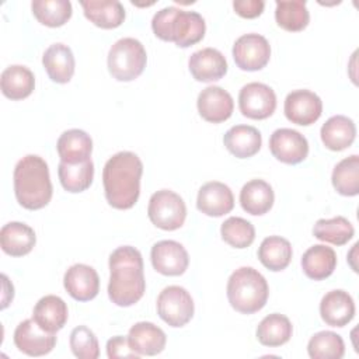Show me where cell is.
I'll use <instances>...</instances> for the list:
<instances>
[{
  "mask_svg": "<svg viewBox=\"0 0 359 359\" xmlns=\"http://www.w3.org/2000/svg\"><path fill=\"white\" fill-rule=\"evenodd\" d=\"M109 283L108 296L112 303L129 307L137 303L146 292L143 273V258L139 250L122 245L109 255Z\"/></svg>",
  "mask_w": 359,
  "mask_h": 359,
  "instance_id": "obj_1",
  "label": "cell"
},
{
  "mask_svg": "<svg viewBox=\"0 0 359 359\" xmlns=\"http://www.w3.org/2000/svg\"><path fill=\"white\" fill-rule=\"evenodd\" d=\"M143 163L132 151L114 154L104 165L102 184L108 203L115 209H130L140 195Z\"/></svg>",
  "mask_w": 359,
  "mask_h": 359,
  "instance_id": "obj_2",
  "label": "cell"
},
{
  "mask_svg": "<svg viewBox=\"0 0 359 359\" xmlns=\"http://www.w3.org/2000/svg\"><path fill=\"white\" fill-rule=\"evenodd\" d=\"M14 194L17 202L28 209L45 208L52 198V182L46 161L36 154L24 156L14 167Z\"/></svg>",
  "mask_w": 359,
  "mask_h": 359,
  "instance_id": "obj_3",
  "label": "cell"
},
{
  "mask_svg": "<svg viewBox=\"0 0 359 359\" xmlns=\"http://www.w3.org/2000/svg\"><path fill=\"white\" fill-rule=\"evenodd\" d=\"M151 29L157 38L174 42L180 48H188L205 36L206 24L196 11L168 6L154 14Z\"/></svg>",
  "mask_w": 359,
  "mask_h": 359,
  "instance_id": "obj_4",
  "label": "cell"
},
{
  "mask_svg": "<svg viewBox=\"0 0 359 359\" xmlns=\"http://www.w3.org/2000/svg\"><path fill=\"white\" fill-rule=\"evenodd\" d=\"M266 279L251 266L236 269L227 280V299L231 307L241 314L259 311L268 300Z\"/></svg>",
  "mask_w": 359,
  "mask_h": 359,
  "instance_id": "obj_5",
  "label": "cell"
},
{
  "mask_svg": "<svg viewBox=\"0 0 359 359\" xmlns=\"http://www.w3.org/2000/svg\"><path fill=\"white\" fill-rule=\"evenodd\" d=\"M147 62L146 49L135 38L118 39L108 52V70L118 81H132L137 79Z\"/></svg>",
  "mask_w": 359,
  "mask_h": 359,
  "instance_id": "obj_6",
  "label": "cell"
},
{
  "mask_svg": "<svg viewBox=\"0 0 359 359\" xmlns=\"http://www.w3.org/2000/svg\"><path fill=\"white\" fill-rule=\"evenodd\" d=\"M147 215L150 222L161 230L180 229L187 217V206L182 198L170 189H160L150 196Z\"/></svg>",
  "mask_w": 359,
  "mask_h": 359,
  "instance_id": "obj_7",
  "label": "cell"
},
{
  "mask_svg": "<svg viewBox=\"0 0 359 359\" xmlns=\"http://www.w3.org/2000/svg\"><path fill=\"white\" fill-rule=\"evenodd\" d=\"M194 311V300L189 292L181 286H167L157 297V313L170 327H184L191 321Z\"/></svg>",
  "mask_w": 359,
  "mask_h": 359,
  "instance_id": "obj_8",
  "label": "cell"
},
{
  "mask_svg": "<svg viewBox=\"0 0 359 359\" xmlns=\"http://www.w3.org/2000/svg\"><path fill=\"white\" fill-rule=\"evenodd\" d=\"M233 57L241 70H261L271 57L269 42L259 34H244L233 45Z\"/></svg>",
  "mask_w": 359,
  "mask_h": 359,
  "instance_id": "obj_9",
  "label": "cell"
},
{
  "mask_svg": "<svg viewBox=\"0 0 359 359\" xmlns=\"http://www.w3.org/2000/svg\"><path fill=\"white\" fill-rule=\"evenodd\" d=\"M238 107L241 114L250 119H265L275 112V91L264 83H248L240 90Z\"/></svg>",
  "mask_w": 359,
  "mask_h": 359,
  "instance_id": "obj_10",
  "label": "cell"
},
{
  "mask_svg": "<svg viewBox=\"0 0 359 359\" xmlns=\"http://www.w3.org/2000/svg\"><path fill=\"white\" fill-rule=\"evenodd\" d=\"M14 344L18 351L28 356H42L55 348L56 335L43 330L34 318H28L17 325Z\"/></svg>",
  "mask_w": 359,
  "mask_h": 359,
  "instance_id": "obj_11",
  "label": "cell"
},
{
  "mask_svg": "<svg viewBox=\"0 0 359 359\" xmlns=\"http://www.w3.org/2000/svg\"><path fill=\"white\" fill-rule=\"evenodd\" d=\"M272 156L285 164H297L309 154V142L297 130L289 128L276 129L269 139Z\"/></svg>",
  "mask_w": 359,
  "mask_h": 359,
  "instance_id": "obj_12",
  "label": "cell"
},
{
  "mask_svg": "<svg viewBox=\"0 0 359 359\" xmlns=\"http://www.w3.org/2000/svg\"><path fill=\"white\" fill-rule=\"evenodd\" d=\"M153 268L165 276L182 275L189 264V257L182 244L174 240H161L151 247Z\"/></svg>",
  "mask_w": 359,
  "mask_h": 359,
  "instance_id": "obj_13",
  "label": "cell"
},
{
  "mask_svg": "<svg viewBox=\"0 0 359 359\" xmlns=\"http://www.w3.org/2000/svg\"><path fill=\"white\" fill-rule=\"evenodd\" d=\"M283 109L292 123L309 126L321 116L323 101L310 90H294L286 95Z\"/></svg>",
  "mask_w": 359,
  "mask_h": 359,
  "instance_id": "obj_14",
  "label": "cell"
},
{
  "mask_svg": "<svg viewBox=\"0 0 359 359\" xmlns=\"http://www.w3.org/2000/svg\"><path fill=\"white\" fill-rule=\"evenodd\" d=\"M198 112L199 115L212 123H220L229 119L234 109L231 95L219 86H209L203 88L198 95Z\"/></svg>",
  "mask_w": 359,
  "mask_h": 359,
  "instance_id": "obj_15",
  "label": "cell"
},
{
  "mask_svg": "<svg viewBox=\"0 0 359 359\" xmlns=\"http://www.w3.org/2000/svg\"><path fill=\"white\" fill-rule=\"evenodd\" d=\"M66 292L79 302H88L98 294L100 278L97 271L86 264L72 265L63 278Z\"/></svg>",
  "mask_w": 359,
  "mask_h": 359,
  "instance_id": "obj_16",
  "label": "cell"
},
{
  "mask_svg": "<svg viewBox=\"0 0 359 359\" xmlns=\"http://www.w3.org/2000/svg\"><path fill=\"white\" fill-rule=\"evenodd\" d=\"M196 206L206 216L220 217L233 210L234 196L226 184L210 181L199 188Z\"/></svg>",
  "mask_w": 359,
  "mask_h": 359,
  "instance_id": "obj_17",
  "label": "cell"
},
{
  "mask_svg": "<svg viewBox=\"0 0 359 359\" xmlns=\"http://www.w3.org/2000/svg\"><path fill=\"white\" fill-rule=\"evenodd\" d=\"M188 66L194 79L203 83L220 80L227 73L226 57L215 48H203L194 52L189 56Z\"/></svg>",
  "mask_w": 359,
  "mask_h": 359,
  "instance_id": "obj_18",
  "label": "cell"
},
{
  "mask_svg": "<svg viewBox=\"0 0 359 359\" xmlns=\"http://www.w3.org/2000/svg\"><path fill=\"white\" fill-rule=\"evenodd\" d=\"M320 314L325 324L331 327H345L355 316L352 296L342 289L325 293L320 303Z\"/></svg>",
  "mask_w": 359,
  "mask_h": 359,
  "instance_id": "obj_19",
  "label": "cell"
},
{
  "mask_svg": "<svg viewBox=\"0 0 359 359\" xmlns=\"http://www.w3.org/2000/svg\"><path fill=\"white\" fill-rule=\"evenodd\" d=\"M129 344L139 355L153 356L165 348V332L153 323L139 321L130 327L128 334Z\"/></svg>",
  "mask_w": 359,
  "mask_h": 359,
  "instance_id": "obj_20",
  "label": "cell"
},
{
  "mask_svg": "<svg viewBox=\"0 0 359 359\" xmlns=\"http://www.w3.org/2000/svg\"><path fill=\"white\" fill-rule=\"evenodd\" d=\"M42 63L49 79L55 83H69L74 74V56L72 49L65 43L57 42L50 45L42 56Z\"/></svg>",
  "mask_w": 359,
  "mask_h": 359,
  "instance_id": "obj_21",
  "label": "cell"
},
{
  "mask_svg": "<svg viewBox=\"0 0 359 359\" xmlns=\"http://www.w3.org/2000/svg\"><path fill=\"white\" fill-rule=\"evenodd\" d=\"M36 243L32 227L21 222H10L0 230L1 250L11 257H22L31 252Z\"/></svg>",
  "mask_w": 359,
  "mask_h": 359,
  "instance_id": "obj_22",
  "label": "cell"
},
{
  "mask_svg": "<svg viewBox=\"0 0 359 359\" xmlns=\"http://www.w3.org/2000/svg\"><path fill=\"white\" fill-rule=\"evenodd\" d=\"M60 161L76 164L90 160L93 151V140L88 133L81 129H69L63 132L56 143Z\"/></svg>",
  "mask_w": 359,
  "mask_h": 359,
  "instance_id": "obj_23",
  "label": "cell"
},
{
  "mask_svg": "<svg viewBox=\"0 0 359 359\" xmlns=\"http://www.w3.org/2000/svg\"><path fill=\"white\" fill-rule=\"evenodd\" d=\"M223 143L233 156L238 158H248L259 151L262 136L254 126L236 125L224 133Z\"/></svg>",
  "mask_w": 359,
  "mask_h": 359,
  "instance_id": "obj_24",
  "label": "cell"
},
{
  "mask_svg": "<svg viewBox=\"0 0 359 359\" xmlns=\"http://www.w3.org/2000/svg\"><path fill=\"white\" fill-rule=\"evenodd\" d=\"M69 313L65 300L55 294H46L34 307L32 318L46 331L57 332L67 321Z\"/></svg>",
  "mask_w": 359,
  "mask_h": 359,
  "instance_id": "obj_25",
  "label": "cell"
},
{
  "mask_svg": "<svg viewBox=\"0 0 359 359\" xmlns=\"http://www.w3.org/2000/svg\"><path fill=\"white\" fill-rule=\"evenodd\" d=\"M80 4L84 15L100 28H116L125 20V8L118 0H83Z\"/></svg>",
  "mask_w": 359,
  "mask_h": 359,
  "instance_id": "obj_26",
  "label": "cell"
},
{
  "mask_svg": "<svg viewBox=\"0 0 359 359\" xmlns=\"http://www.w3.org/2000/svg\"><path fill=\"white\" fill-rule=\"evenodd\" d=\"M320 135L327 149L341 151L353 143L356 126L351 118L345 115H334L321 126Z\"/></svg>",
  "mask_w": 359,
  "mask_h": 359,
  "instance_id": "obj_27",
  "label": "cell"
},
{
  "mask_svg": "<svg viewBox=\"0 0 359 359\" xmlns=\"http://www.w3.org/2000/svg\"><path fill=\"white\" fill-rule=\"evenodd\" d=\"M273 201V189L264 180H251L240 191L241 208L252 216H261L269 212Z\"/></svg>",
  "mask_w": 359,
  "mask_h": 359,
  "instance_id": "obj_28",
  "label": "cell"
},
{
  "mask_svg": "<svg viewBox=\"0 0 359 359\" xmlns=\"http://www.w3.org/2000/svg\"><path fill=\"white\" fill-rule=\"evenodd\" d=\"M337 266V254L324 244L311 245L302 257V268L307 278L323 280L328 278Z\"/></svg>",
  "mask_w": 359,
  "mask_h": 359,
  "instance_id": "obj_29",
  "label": "cell"
},
{
  "mask_svg": "<svg viewBox=\"0 0 359 359\" xmlns=\"http://www.w3.org/2000/svg\"><path fill=\"white\" fill-rule=\"evenodd\" d=\"M1 93L10 100H22L31 95L35 88L34 73L21 65L6 67L0 79Z\"/></svg>",
  "mask_w": 359,
  "mask_h": 359,
  "instance_id": "obj_30",
  "label": "cell"
},
{
  "mask_svg": "<svg viewBox=\"0 0 359 359\" xmlns=\"http://www.w3.org/2000/svg\"><path fill=\"white\" fill-rule=\"evenodd\" d=\"M292 245L280 236H269L262 240L258 248V258L261 264L269 271H283L292 259Z\"/></svg>",
  "mask_w": 359,
  "mask_h": 359,
  "instance_id": "obj_31",
  "label": "cell"
},
{
  "mask_svg": "<svg viewBox=\"0 0 359 359\" xmlns=\"http://www.w3.org/2000/svg\"><path fill=\"white\" fill-rule=\"evenodd\" d=\"M293 332L290 320L279 313H272L261 320L257 327V339L265 346H280L286 344Z\"/></svg>",
  "mask_w": 359,
  "mask_h": 359,
  "instance_id": "obj_32",
  "label": "cell"
},
{
  "mask_svg": "<svg viewBox=\"0 0 359 359\" xmlns=\"http://www.w3.org/2000/svg\"><path fill=\"white\" fill-rule=\"evenodd\" d=\"M57 175L62 187L67 192H83L86 191L94 178V163L93 160H86L83 163L69 164L65 161L59 163Z\"/></svg>",
  "mask_w": 359,
  "mask_h": 359,
  "instance_id": "obj_33",
  "label": "cell"
},
{
  "mask_svg": "<svg viewBox=\"0 0 359 359\" xmlns=\"http://www.w3.org/2000/svg\"><path fill=\"white\" fill-rule=\"evenodd\" d=\"M275 20L286 31L297 32L309 25L310 14L304 0H276Z\"/></svg>",
  "mask_w": 359,
  "mask_h": 359,
  "instance_id": "obj_34",
  "label": "cell"
},
{
  "mask_svg": "<svg viewBox=\"0 0 359 359\" xmlns=\"http://www.w3.org/2000/svg\"><path fill=\"white\" fill-rule=\"evenodd\" d=\"M332 185L344 196L359 194V156L352 154L341 160L332 170Z\"/></svg>",
  "mask_w": 359,
  "mask_h": 359,
  "instance_id": "obj_35",
  "label": "cell"
},
{
  "mask_svg": "<svg viewBox=\"0 0 359 359\" xmlns=\"http://www.w3.org/2000/svg\"><path fill=\"white\" fill-rule=\"evenodd\" d=\"M313 234L321 241L331 243L334 245H344L353 237L355 229L346 217L337 216L332 219L317 220L313 227Z\"/></svg>",
  "mask_w": 359,
  "mask_h": 359,
  "instance_id": "obj_36",
  "label": "cell"
},
{
  "mask_svg": "<svg viewBox=\"0 0 359 359\" xmlns=\"http://www.w3.org/2000/svg\"><path fill=\"white\" fill-rule=\"evenodd\" d=\"M31 8L36 20L46 27H62L72 17V3L69 0H35Z\"/></svg>",
  "mask_w": 359,
  "mask_h": 359,
  "instance_id": "obj_37",
  "label": "cell"
},
{
  "mask_svg": "<svg viewBox=\"0 0 359 359\" xmlns=\"http://www.w3.org/2000/svg\"><path fill=\"white\" fill-rule=\"evenodd\" d=\"M307 352L313 359H341L345 353V344L337 332L320 331L310 338Z\"/></svg>",
  "mask_w": 359,
  "mask_h": 359,
  "instance_id": "obj_38",
  "label": "cell"
},
{
  "mask_svg": "<svg viewBox=\"0 0 359 359\" xmlns=\"http://www.w3.org/2000/svg\"><path fill=\"white\" fill-rule=\"evenodd\" d=\"M220 234L229 245L234 248H247L255 238V229L248 220L233 216L222 223Z\"/></svg>",
  "mask_w": 359,
  "mask_h": 359,
  "instance_id": "obj_39",
  "label": "cell"
},
{
  "mask_svg": "<svg viewBox=\"0 0 359 359\" xmlns=\"http://www.w3.org/2000/svg\"><path fill=\"white\" fill-rule=\"evenodd\" d=\"M70 348L73 355L79 359H97L100 356L98 339L86 325H79L72 331Z\"/></svg>",
  "mask_w": 359,
  "mask_h": 359,
  "instance_id": "obj_40",
  "label": "cell"
},
{
  "mask_svg": "<svg viewBox=\"0 0 359 359\" xmlns=\"http://www.w3.org/2000/svg\"><path fill=\"white\" fill-rule=\"evenodd\" d=\"M107 355L111 359H115V358H135V359H137L140 356L137 352H135L132 349L128 337H122V335H116V337H112L111 339H108V342H107Z\"/></svg>",
  "mask_w": 359,
  "mask_h": 359,
  "instance_id": "obj_41",
  "label": "cell"
},
{
  "mask_svg": "<svg viewBox=\"0 0 359 359\" xmlns=\"http://www.w3.org/2000/svg\"><path fill=\"white\" fill-rule=\"evenodd\" d=\"M233 7L240 17L255 18L264 11L265 3L262 0H236L233 1Z\"/></svg>",
  "mask_w": 359,
  "mask_h": 359,
  "instance_id": "obj_42",
  "label": "cell"
}]
</instances>
